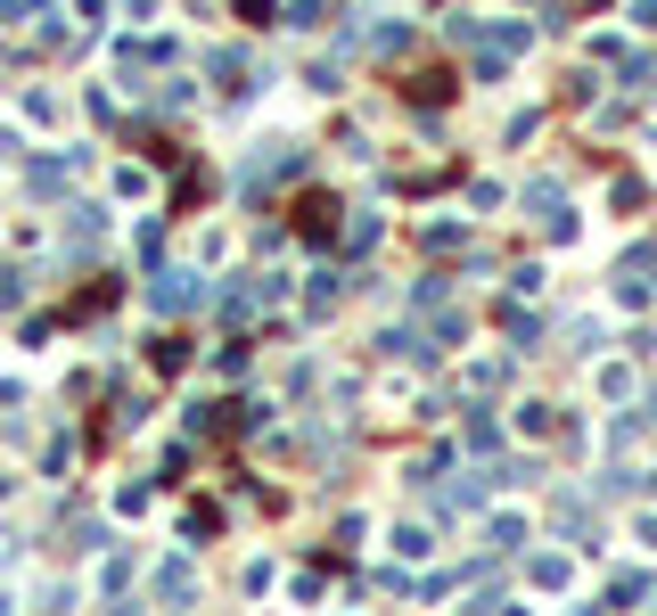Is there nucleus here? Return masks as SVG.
<instances>
[{
	"mask_svg": "<svg viewBox=\"0 0 657 616\" xmlns=\"http://www.w3.org/2000/svg\"><path fill=\"white\" fill-rule=\"evenodd\" d=\"M329 222H337V206H329V198H305V230H312V239H321Z\"/></svg>",
	"mask_w": 657,
	"mask_h": 616,
	"instance_id": "obj_1",
	"label": "nucleus"
}]
</instances>
